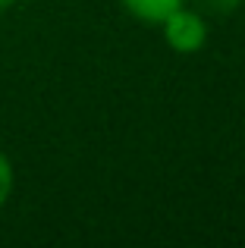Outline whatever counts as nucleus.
I'll return each instance as SVG.
<instances>
[{
    "label": "nucleus",
    "instance_id": "obj_1",
    "mask_svg": "<svg viewBox=\"0 0 245 248\" xmlns=\"http://www.w3.org/2000/svg\"><path fill=\"white\" fill-rule=\"evenodd\" d=\"M160 29H164V41L170 44V50H176V54H198V50L208 44V19H204L201 10H195V6H176V10L170 13V16L160 22Z\"/></svg>",
    "mask_w": 245,
    "mask_h": 248
},
{
    "label": "nucleus",
    "instance_id": "obj_2",
    "mask_svg": "<svg viewBox=\"0 0 245 248\" xmlns=\"http://www.w3.org/2000/svg\"><path fill=\"white\" fill-rule=\"evenodd\" d=\"M120 3H122V10H126L129 16L138 19V22L160 25L176 6H183L185 0H120Z\"/></svg>",
    "mask_w": 245,
    "mask_h": 248
},
{
    "label": "nucleus",
    "instance_id": "obj_3",
    "mask_svg": "<svg viewBox=\"0 0 245 248\" xmlns=\"http://www.w3.org/2000/svg\"><path fill=\"white\" fill-rule=\"evenodd\" d=\"M13 188H16V170H13V160L6 157V151L0 148V211L10 204Z\"/></svg>",
    "mask_w": 245,
    "mask_h": 248
},
{
    "label": "nucleus",
    "instance_id": "obj_4",
    "mask_svg": "<svg viewBox=\"0 0 245 248\" xmlns=\"http://www.w3.org/2000/svg\"><path fill=\"white\" fill-rule=\"evenodd\" d=\"M242 3L245 0H195V10H201L204 16H230Z\"/></svg>",
    "mask_w": 245,
    "mask_h": 248
},
{
    "label": "nucleus",
    "instance_id": "obj_5",
    "mask_svg": "<svg viewBox=\"0 0 245 248\" xmlns=\"http://www.w3.org/2000/svg\"><path fill=\"white\" fill-rule=\"evenodd\" d=\"M10 6H16V0H0V13H6Z\"/></svg>",
    "mask_w": 245,
    "mask_h": 248
}]
</instances>
